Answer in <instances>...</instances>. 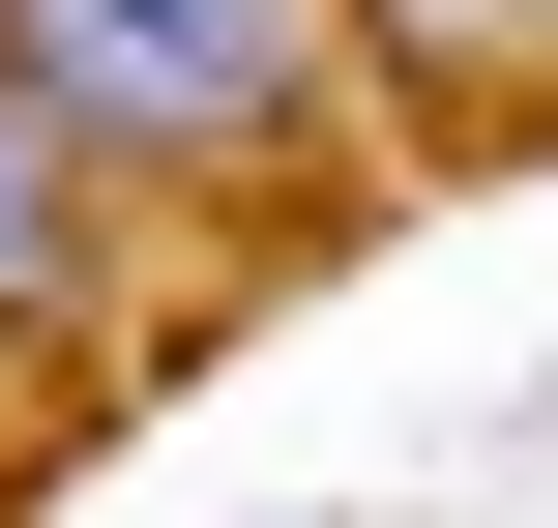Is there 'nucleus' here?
<instances>
[{"instance_id": "obj_1", "label": "nucleus", "mask_w": 558, "mask_h": 528, "mask_svg": "<svg viewBox=\"0 0 558 528\" xmlns=\"http://www.w3.org/2000/svg\"><path fill=\"white\" fill-rule=\"evenodd\" d=\"M0 88H29L118 206H294L353 29H324V0H0Z\"/></svg>"}, {"instance_id": "obj_2", "label": "nucleus", "mask_w": 558, "mask_h": 528, "mask_svg": "<svg viewBox=\"0 0 558 528\" xmlns=\"http://www.w3.org/2000/svg\"><path fill=\"white\" fill-rule=\"evenodd\" d=\"M0 353H29V382H88V353H118V176H88L29 88H0Z\"/></svg>"}, {"instance_id": "obj_3", "label": "nucleus", "mask_w": 558, "mask_h": 528, "mask_svg": "<svg viewBox=\"0 0 558 528\" xmlns=\"http://www.w3.org/2000/svg\"><path fill=\"white\" fill-rule=\"evenodd\" d=\"M412 29H558V0H412Z\"/></svg>"}]
</instances>
